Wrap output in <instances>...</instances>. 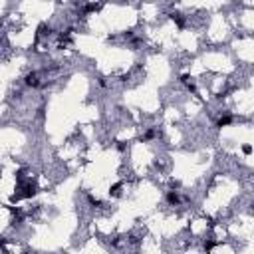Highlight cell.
<instances>
[{"label": "cell", "mask_w": 254, "mask_h": 254, "mask_svg": "<svg viewBox=\"0 0 254 254\" xmlns=\"http://www.w3.org/2000/svg\"><path fill=\"white\" fill-rule=\"evenodd\" d=\"M230 123V117H222V119H218V125H221V127H222V125H228Z\"/></svg>", "instance_id": "obj_3"}, {"label": "cell", "mask_w": 254, "mask_h": 254, "mask_svg": "<svg viewBox=\"0 0 254 254\" xmlns=\"http://www.w3.org/2000/svg\"><path fill=\"white\" fill-rule=\"evenodd\" d=\"M167 201L171 202V205H177V202H179V197H177V193H169V195H167Z\"/></svg>", "instance_id": "obj_2"}, {"label": "cell", "mask_w": 254, "mask_h": 254, "mask_svg": "<svg viewBox=\"0 0 254 254\" xmlns=\"http://www.w3.org/2000/svg\"><path fill=\"white\" fill-rule=\"evenodd\" d=\"M26 83H28V86H38V77H36V74H28V76H26Z\"/></svg>", "instance_id": "obj_1"}]
</instances>
